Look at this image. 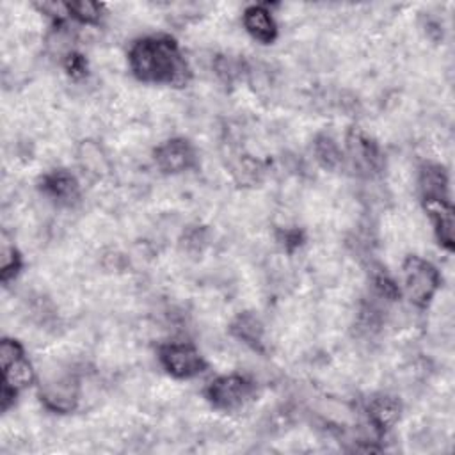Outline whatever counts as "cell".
Instances as JSON below:
<instances>
[{
  "label": "cell",
  "instance_id": "4",
  "mask_svg": "<svg viewBox=\"0 0 455 455\" xmlns=\"http://www.w3.org/2000/svg\"><path fill=\"white\" fill-rule=\"evenodd\" d=\"M0 366H2V387L12 393H20L34 380V370L25 357L23 347L16 339L4 338L0 343Z\"/></svg>",
  "mask_w": 455,
  "mask_h": 455
},
{
  "label": "cell",
  "instance_id": "2",
  "mask_svg": "<svg viewBox=\"0 0 455 455\" xmlns=\"http://www.w3.org/2000/svg\"><path fill=\"white\" fill-rule=\"evenodd\" d=\"M402 277L407 299L418 307H427L441 286L439 270L416 254L403 259Z\"/></svg>",
  "mask_w": 455,
  "mask_h": 455
},
{
  "label": "cell",
  "instance_id": "10",
  "mask_svg": "<svg viewBox=\"0 0 455 455\" xmlns=\"http://www.w3.org/2000/svg\"><path fill=\"white\" fill-rule=\"evenodd\" d=\"M427 213L432 219L437 242L446 249H453V206L450 199H427L423 201Z\"/></svg>",
  "mask_w": 455,
  "mask_h": 455
},
{
  "label": "cell",
  "instance_id": "19",
  "mask_svg": "<svg viewBox=\"0 0 455 455\" xmlns=\"http://www.w3.org/2000/svg\"><path fill=\"white\" fill-rule=\"evenodd\" d=\"M64 68L68 71L69 76L73 78H80L87 73V62L85 59L80 55V53H75V52H69L64 59Z\"/></svg>",
  "mask_w": 455,
  "mask_h": 455
},
{
  "label": "cell",
  "instance_id": "12",
  "mask_svg": "<svg viewBox=\"0 0 455 455\" xmlns=\"http://www.w3.org/2000/svg\"><path fill=\"white\" fill-rule=\"evenodd\" d=\"M245 30L261 44H270L277 37V23L265 5H249L242 16Z\"/></svg>",
  "mask_w": 455,
  "mask_h": 455
},
{
  "label": "cell",
  "instance_id": "6",
  "mask_svg": "<svg viewBox=\"0 0 455 455\" xmlns=\"http://www.w3.org/2000/svg\"><path fill=\"white\" fill-rule=\"evenodd\" d=\"M347 156L354 171L363 176H373L384 165L379 144L357 126H352L347 133Z\"/></svg>",
  "mask_w": 455,
  "mask_h": 455
},
{
  "label": "cell",
  "instance_id": "18",
  "mask_svg": "<svg viewBox=\"0 0 455 455\" xmlns=\"http://www.w3.org/2000/svg\"><path fill=\"white\" fill-rule=\"evenodd\" d=\"M373 286H375L377 293L387 300H396L400 297V288L384 270H379L373 275Z\"/></svg>",
  "mask_w": 455,
  "mask_h": 455
},
{
  "label": "cell",
  "instance_id": "9",
  "mask_svg": "<svg viewBox=\"0 0 455 455\" xmlns=\"http://www.w3.org/2000/svg\"><path fill=\"white\" fill-rule=\"evenodd\" d=\"M39 188L46 197L60 206H71L80 197L76 178L64 169L46 172L39 181Z\"/></svg>",
  "mask_w": 455,
  "mask_h": 455
},
{
  "label": "cell",
  "instance_id": "14",
  "mask_svg": "<svg viewBox=\"0 0 455 455\" xmlns=\"http://www.w3.org/2000/svg\"><path fill=\"white\" fill-rule=\"evenodd\" d=\"M448 174L439 164H425L419 171V190L423 201L450 199Z\"/></svg>",
  "mask_w": 455,
  "mask_h": 455
},
{
  "label": "cell",
  "instance_id": "15",
  "mask_svg": "<svg viewBox=\"0 0 455 455\" xmlns=\"http://www.w3.org/2000/svg\"><path fill=\"white\" fill-rule=\"evenodd\" d=\"M313 153H315V158L320 164V167H323L327 171H334L343 160L339 146L327 133H320V135L315 137Z\"/></svg>",
  "mask_w": 455,
  "mask_h": 455
},
{
  "label": "cell",
  "instance_id": "20",
  "mask_svg": "<svg viewBox=\"0 0 455 455\" xmlns=\"http://www.w3.org/2000/svg\"><path fill=\"white\" fill-rule=\"evenodd\" d=\"M302 233L299 229H286L283 233V245L288 249V251H293L295 247H299L302 242Z\"/></svg>",
  "mask_w": 455,
  "mask_h": 455
},
{
  "label": "cell",
  "instance_id": "7",
  "mask_svg": "<svg viewBox=\"0 0 455 455\" xmlns=\"http://www.w3.org/2000/svg\"><path fill=\"white\" fill-rule=\"evenodd\" d=\"M153 160L156 167L165 174L185 172L197 164V151L187 139H169L155 148Z\"/></svg>",
  "mask_w": 455,
  "mask_h": 455
},
{
  "label": "cell",
  "instance_id": "16",
  "mask_svg": "<svg viewBox=\"0 0 455 455\" xmlns=\"http://www.w3.org/2000/svg\"><path fill=\"white\" fill-rule=\"evenodd\" d=\"M101 4L96 2H89V0H80V2H69L66 4V11L71 18L78 20L80 23H87V25H94L100 21L101 18Z\"/></svg>",
  "mask_w": 455,
  "mask_h": 455
},
{
  "label": "cell",
  "instance_id": "1",
  "mask_svg": "<svg viewBox=\"0 0 455 455\" xmlns=\"http://www.w3.org/2000/svg\"><path fill=\"white\" fill-rule=\"evenodd\" d=\"M128 64L133 76L146 84L181 87L190 80V68L171 36H146L128 50Z\"/></svg>",
  "mask_w": 455,
  "mask_h": 455
},
{
  "label": "cell",
  "instance_id": "13",
  "mask_svg": "<svg viewBox=\"0 0 455 455\" xmlns=\"http://www.w3.org/2000/svg\"><path fill=\"white\" fill-rule=\"evenodd\" d=\"M229 332H231L238 341H242L243 345H247L249 348L258 350V352L263 350V334H265V329H263L261 320H259L254 313L243 311V313L236 315L235 320H233L231 325H229Z\"/></svg>",
  "mask_w": 455,
  "mask_h": 455
},
{
  "label": "cell",
  "instance_id": "3",
  "mask_svg": "<svg viewBox=\"0 0 455 455\" xmlns=\"http://www.w3.org/2000/svg\"><path fill=\"white\" fill-rule=\"evenodd\" d=\"M254 391L256 386L252 380L238 373H229L213 379L206 386L204 396L213 409L233 412L242 409L254 396Z\"/></svg>",
  "mask_w": 455,
  "mask_h": 455
},
{
  "label": "cell",
  "instance_id": "17",
  "mask_svg": "<svg viewBox=\"0 0 455 455\" xmlns=\"http://www.w3.org/2000/svg\"><path fill=\"white\" fill-rule=\"evenodd\" d=\"M21 268V256L20 252L11 247V245H4L2 249V283H9L12 277H16V274Z\"/></svg>",
  "mask_w": 455,
  "mask_h": 455
},
{
  "label": "cell",
  "instance_id": "11",
  "mask_svg": "<svg viewBox=\"0 0 455 455\" xmlns=\"http://www.w3.org/2000/svg\"><path fill=\"white\" fill-rule=\"evenodd\" d=\"M368 419L379 434L387 432L400 419L402 403L398 398L389 395H375L368 400L366 405Z\"/></svg>",
  "mask_w": 455,
  "mask_h": 455
},
{
  "label": "cell",
  "instance_id": "5",
  "mask_svg": "<svg viewBox=\"0 0 455 455\" xmlns=\"http://www.w3.org/2000/svg\"><path fill=\"white\" fill-rule=\"evenodd\" d=\"M158 359L174 379H192L206 370L204 357L190 343H165L158 348Z\"/></svg>",
  "mask_w": 455,
  "mask_h": 455
},
{
  "label": "cell",
  "instance_id": "8",
  "mask_svg": "<svg viewBox=\"0 0 455 455\" xmlns=\"http://www.w3.org/2000/svg\"><path fill=\"white\" fill-rule=\"evenodd\" d=\"M39 395L50 411L71 412L78 403V382L75 377L66 375L57 380L46 382L41 387Z\"/></svg>",
  "mask_w": 455,
  "mask_h": 455
}]
</instances>
